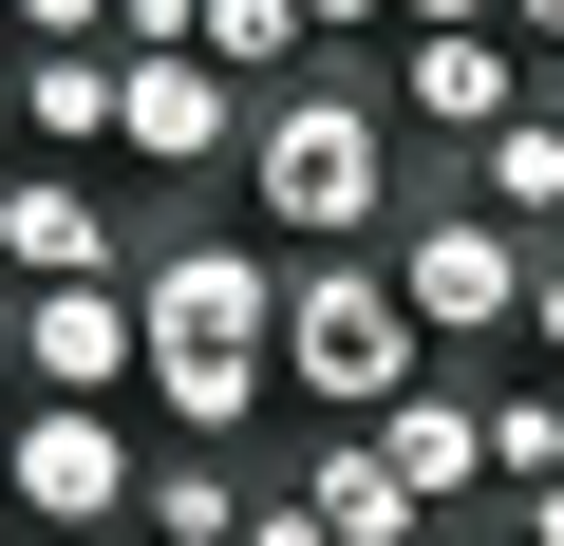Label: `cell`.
Listing matches in <instances>:
<instances>
[{
    "label": "cell",
    "mask_w": 564,
    "mask_h": 546,
    "mask_svg": "<svg viewBox=\"0 0 564 546\" xmlns=\"http://www.w3.org/2000/svg\"><path fill=\"white\" fill-rule=\"evenodd\" d=\"M0 20H20L39 57H76V39H113V0H0Z\"/></svg>",
    "instance_id": "obj_17"
},
{
    "label": "cell",
    "mask_w": 564,
    "mask_h": 546,
    "mask_svg": "<svg viewBox=\"0 0 564 546\" xmlns=\"http://www.w3.org/2000/svg\"><path fill=\"white\" fill-rule=\"evenodd\" d=\"M245 508H263V490H245L226 452H170V433H151V508H132V546H245Z\"/></svg>",
    "instance_id": "obj_14"
},
{
    "label": "cell",
    "mask_w": 564,
    "mask_h": 546,
    "mask_svg": "<svg viewBox=\"0 0 564 546\" xmlns=\"http://www.w3.org/2000/svg\"><path fill=\"white\" fill-rule=\"evenodd\" d=\"M0 283H20V302H39V283H132V264H113V207H95V170H39V151L0 170Z\"/></svg>",
    "instance_id": "obj_8"
},
{
    "label": "cell",
    "mask_w": 564,
    "mask_h": 546,
    "mask_svg": "<svg viewBox=\"0 0 564 546\" xmlns=\"http://www.w3.org/2000/svg\"><path fill=\"white\" fill-rule=\"evenodd\" d=\"M0 508L57 527V546H132V508H151V433L95 415V396H20V415H0Z\"/></svg>",
    "instance_id": "obj_4"
},
{
    "label": "cell",
    "mask_w": 564,
    "mask_h": 546,
    "mask_svg": "<svg viewBox=\"0 0 564 546\" xmlns=\"http://www.w3.org/2000/svg\"><path fill=\"white\" fill-rule=\"evenodd\" d=\"M452 207H489V226H527V245H564V95H527L489 151H452Z\"/></svg>",
    "instance_id": "obj_12"
},
{
    "label": "cell",
    "mask_w": 564,
    "mask_h": 546,
    "mask_svg": "<svg viewBox=\"0 0 564 546\" xmlns=\"http://www.w3.org/2000/svg\"><path fill=\"white\" fill-rule=\"evenodd\" d=\"M508 39L545 57V95H564V0H508Z\"/></svg>",
    "instance_id": "obj_21"
},
{
    "label": "cell",
    "mask_w": 564,
    "mask_h": 546,
    "mask_svg": "<svg viewBox=\"0 0 564 546\" xmlns=\"http://www.w3.org/2000/svg\"><path fill=\"white\" fill-rule=\"evenodd\" d=\"M207 76H302L321 57V20H302V0H207V39H188Z\"/></svg>",
    "instance_id": "obj_16"
},
{
    "label": "cell",
    "mask_w": 564,
    "mask_h": 546,
    "mask_svg": "<svg viewBox=\"0 0 564 546\" xmlns=\"http://www.w3.org/2000/svg\"><path fill=\"white\" fill-rule=\"evenodd\" d=\"M132 321H151V377H132V415H151L170 452H226V433L282 396V264H263L245 226H188V245H151V264H132Z\"/></svg>",
    "instance_id": "obj_1"
},
{
    "label": "cell",
    "mask_w": 564,
    "mask_h": 546,
    "mask_svg": "<svg viewBox=\"0 0 564 546\" xmlns=\"http://www.w3.org/2000/svg\"><path fill=\"white\" fill-rule=\"evenodd\" d=\"M414 377H433V321L395 302V245H321V264H282V396H302L321 433H377Z\"/></svg>",
    "instance_id": "obj_3"
},
{
    "label": "cell",
    "mask_w": 564,
    "mask_h": 546,
    "mask_svg": "<svg viewBox=\"0 0 564 546\" xmlns=\"http://www.w3.org/2000/svg\"><path fill=\"white\" fill-rule=\"evenodd\" d=\"M395 20H414V39H489L508 0H395Z\"/></svg>",
    "instance_id": "obj_20"
},
{
    "label": "cell",
    "mask_w": 564,
    "mask_h": 546,
    "mask_svg": "<svg viewBox=\"0 0 564 546\" xmlns=\"http://www.w3.org/2000/svg\"><path fill=\"white\" fill-rule=\"evenodd\" d=\"M0 527H20V508H0Z\"/></svg>",
    "instance_id": "obj_25"
},
{
    "label": "cell",
    "mask_w": 564,
    "mask_h": 546,
    "mask_svg": "<svg viewBox=\"0 0 564 546\" xmlns=\"http://www.w3.org/2000/svg\"><path fill=\"white\" fill-rule=\"evenodd\" d=\"M20 57H39V39H20V20H0V114H20Z\"/></svg>",
    "instance_id": "obj_24"
},
{
    "label": "cell",
    "mask_w": 564,
    "mask_h": 546,
    "mask_svg": "<svg viewBox=\"0 0 564 546\" xmlns=\"http://www.w3.org/2000/svg\"><path fill=\"white\" fill-rule=\"evenodd\" d=\"M545 95V57L489 20V39H395V132H433V151H489L508 114Z\"/></svg>",
    "instance_id": "obj_7"
},
{
    "label": "cell",
    "mask_w": 564,
    "mask_h": 546,
    "mask_svg": "<svg viewBox=\"0 0 564 546\" xmlns=\"http://www.w3.org/2000/svg\"><path fill=\"white\" fill-rule=\"evenodd\" d=\"M508 546H564V490H527V508H508Z\"/></svg>",
    "instance_id": "obj_23"
},
{
    "label": "cell",
    "mask_w": 564,
    "mask_h": 546,
    "mask_svg": "<svg viewBox=\"0 0 564 546\" xmlns=\"http://www.w3.org/2000/svg\"><path fill=\"white\" fill-rule=\"evenodd\" d=\"M527 340H545V358H564V245H545V264H527Z\"/></svg>",
    "instance_id": "obj_22"
},
{
    "label": "cell",
    "mask_w": 564,
    "mask_h": 546,
    "mask_svg": "<svg viewBox=\"0 0 564 546\" xmlns=\"http://www.w3.org/2000/svg\"><path fill=\"white\" fill-rule=\"evenodd\" d=\"M0 358H20V396H132L151 377V321H132V283H39L20 321H0Z\"/></svg>",
    "instance_id": "obj_6"
},
{
    "label": "cell",
    "mask_w": 564,
    "mask_h": 546,
    "mask_svg": "<svg viewBox=\"0 0 564 546\" xmlns=\"http://www.w3.org/2000/svg\"><path fill=\"white\" fill-rule=\"evenodd\" d=\"M302 508H321L339 546H414V527H433V508L395 490V452H377V433H321V452H302Z\"/></svg>",
    "instance_id": "obj_13"
},
{
    "label": "cell",
    "mask_w": 564,
    "mask_h": 546,
    "mask_svg": "<svg viewBox=\"0 0 564 546\" xmlns=\"http://www.w3.org/2000/svg\"><path fill=\"white\" fill-rule=\"evenodd\" d=\"M377 452H395L414 508H470V490H489V396H470V377H414V396L377 415Z\"/></svg>",
    "instance_id": "obj_11"
},
{
    "label": "cell",
    "mask_w": 564,
    "mask_h": 546,
    "mask_svg": "<svg viewBox=\"0 0 564 546\" xmlns=\"http://www.w3.org/2000/svg\"><path fill=\"white\" fill-rule=\"evenodd\" d=\"M489 490H508V508L564 490V377H508V396H489Z\"/></svg>",
    "instance_id": "obj_15"
},
{
    "label": "cell",
    "mask_w": 564,
    "mask_h": 546,
    "mask_svg": "<svg viewBox=\"0 0 564 546\" xmlns=\"http://www.w3.org/2000/svg\"><path fill=\"white\" fill-rule=\"evenodd\" d=\"M132 170H170V189H207L226 151H245V76H207V57H132V132H113Z\"/></svg>",
    "instance_id": "obj_9"
},
{
    "label": "cell",
    "mask_w": 564,
    "mask_h": 546,
    "mask_svg": "<svg viewBox=\"0 0 564 546\" xmlns=\"http://www.w3.org/2000/svg\"><path fill=\"white\" fill-rule=\"evenodd\" d=\"M395 302L433 321V358L527 340V226H489V207H395Z\"/></svg>",
    "instance_id": "obj_5"
},
{
    "label": "cell",
    "mask_w": 564,
    "mask_h": 546,
    "mask_svg": "<svg viewBox=\"0 0 564 546\" xmlns=\"http://www.w3.org/2000/svg\"><path fill=\"white\" fill-rule=\"evenodd\" d=\"M245 207L282 226V245H395V207H414V132H395V95H358V76H282L263 114H245Z\"/></svg>",
    "instance_id": "obj_2"
},
{
    "label": "cell",
    "mask_w": 564,
    "mask_h": 546,
    "mask_svg": "<svg viewBox=\"0 0 564 546\" xmlns=\"http://www.w3.org/2000/svg\"><path fill=\"white\" fill-rule=\"evenodd\" d=\"M0 132H20L39 170H95V151L132 132V57H113V39H76V57H20V114H0Z\"/></svg>",
    "instance_id": "obj_10"
},
{
    "label": "cell",
    "mask_w": 564,
    "mask_h": 546,
    "mask_svg": "<svg viewBox=\"0 0 564 546\" xmlns=\"http://www.w3.org/2000/svg\"><path fill=\"white\" fill-rule=\"evenodd\" d=\"M245 546H339V527H321L302 490H263V508H245Z\"/></svg>",
    "instance_id": "obj_19"
},
{
    "label": "cell",
    "mask_w": 564,
    "mask_h": 546,
    "mask_svg": "<svg viewBox=\"0 0 564 546\" xmlns=\"http://www.w3.org/2000/svg\"><path fill=\"white\" fill-rule=\"evenodd\" d=\"M321 20V57H358V39H395V0H302Z\"/></svg>",
    "instance_id": "obj_18"
}]
</instances>
